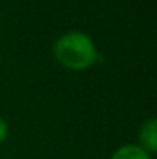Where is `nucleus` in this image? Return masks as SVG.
Here are the masks:
<instances>
[{
    "label": "nucleus",
    "mask_w": 157,
    "mask_h": 159,
    "mask_svg": "<svg viewBox=\"0 0 157 159\" xmlns=\"http://www.w3.org/2000/svg\"><path fill=\"white\" fill-rule=\"evenodd\" d=\"M54 56L65 68L80 71L89 68L96 62L97 50L89 36L71 31L55 40Z\"/></svg>",
    "instance_id": "f257e3e1"
},
{
    "label": "nucleus",
    "mask_w": 157,
    "mask_h": 159,
    "mask_svg": "<svg viewBox=\"0 0 157 159\" xmlns=\"http://www.w3.org/2000/svg\"><path fill=\"white\" fill-rule=\"evenodd\" d=\"M139 139L140 144L148 155L150 153H156L157 150V122L156 119H148L146 122L142 124L140 131H139Z\"/></svg>",
    "instance_id": "f03ea898"
},
{
    "label": "nucleus",
    "mask_w": 157,
    "mask_h": 159,
    "mask_svg": "<svg viewBox=\"0 0 157 159\" xmlns=\"http://www.w3.org/2000/svg\"><path fill=\"white\" fill-rule=\"evenodd\" d=\"M111 159H151V158L143 148H140L137 145H123L112 155Z\"/></svg>",
    "instance_id": "7ed1b4c3"
},
{
    "label": "nucleus",
    "mask_w": 157,
    "mask_h": 159,
    "mask_svg": "<svg viewBox=\"0 0 157 159\" xmlns=\"http://www.w3.org/2000/svg\"><path fill=\"white\" fill-rule=\"evenodd\" d=\"M6 134H8V125H6V122L0 117V144L5 141Z\"/></svg>",
    "instance_id": "20e7f679"
}]
</instances>
